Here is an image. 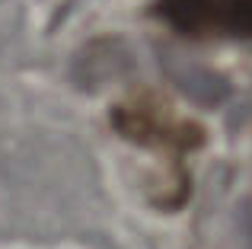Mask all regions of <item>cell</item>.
<instances>
[{"label":"cell","mask_w":252,"mask_h":249,"mask_svg":"<svg viewBox=\"0 0 252 249\" xmlns=\"http://www.w3.org/2000/svg\"><path fill=\"white\" fill-rule=\"evenodd\" d=\"M112 128L131 144L166 154L182 173V160L204 144V128L172 109V102L154 90H137L112 106Z\"/></svg>","instance_id":"6da1fadb"},{"label":"cell","mask_w":252,"mask_h":249,"mask_svg":"<svg viewBox=\"0 0 252 249\" xmlns=\"http://www.w3.org/2000/svg\"><path fill=\"white\" fill-rule=\"evenodd\" d=\"M150 13L189 42H252V0H154Z\"/></svg>","instance_id":"7a4b0ae2"}]
</instances>
